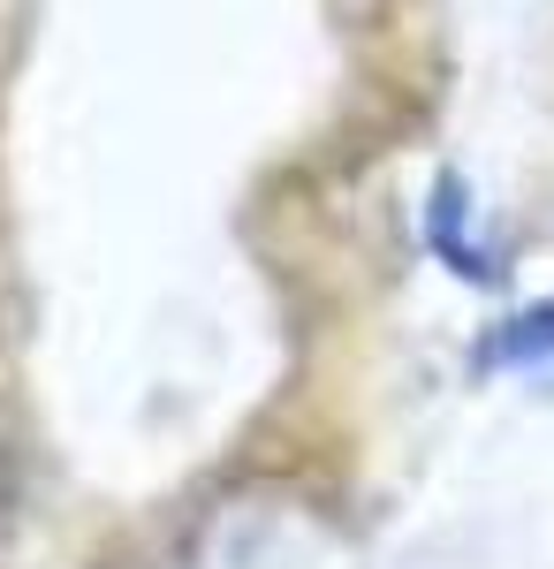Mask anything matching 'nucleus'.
Listing matches in <instances>:
<instances>
[{"label":"nucleus","mask_w":554,"mask_h":569,"mask_svg":"<svg viewBox=\"0 0 554 569\" xmlns=\"http://www.w3.org/2000/svg\"><path fill=\"white\" fill-rule=\"evenodd\" d=\"M478 357H486V365H532V357H554V305L510 319V327H502V335H494Z\"/></svg>","instance_id":"1"}]
</instances>
